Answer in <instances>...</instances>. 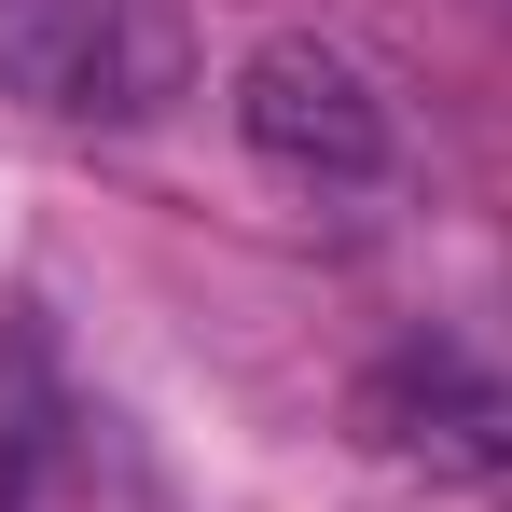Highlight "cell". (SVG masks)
I'll list each match as a JSON object with an SVG mask.
<instances>
[{
	"instance_id": "1",
	"label": "cell",
	"mask_w": 512,
	"mask_h": 512,
	"mask_svg": "<svg viewBox=\"0 0 512 512\" xmlns=\"http://www.w3.org/2000/svg\"><path fill=\"white\" fill-rule=\"evenodd\" d=\"M0 512H167L153 443L42 333H0Z\"/></svg>"
},
{
	"instance_id": "2",
	"label": "cell",
	"mask_w": 512,
	"mask_h": 512,
	"mask_svg": "<svg viewBox=\"0 0 512 512\" xmlns=\"http://www.w3.org/2000/svg\"><path fill=\"white\" fill-rule=\"evenodd\" d=\"M0 97L56 125H139L180 97V0H0Z\"/></svg>"
},
{
	"instance_id": "3",
	"label": "cell",
	"mask_w": 512,
	"mask_h": 512,
	"mask_svg": "<svg viewBox=\"0 0 512 512\" xmlns=\"http://www.w3.org/2000/svg\"><path fill=\"white\" fill-rule=\"evenodd\" d=\"M236 139L291 180H374L388 167V97L360 84L333 42H263L236 70Z\"/></svg>"
},
{
	"instance_id": "4",
	"label": "cell",
	"mask_w": 512,
	"mask_h": 512,
	"mask_svg": "<svg viewBox=\"0 0 512 512\" xmlns=\"http://www.w3.org/2000/svg\"><path fill=\"white\" fill-rule=\"evenodd\" d=\"M360 416H374V443H402V457L512 471V388L471 374V360H388V374L360 388Z\"/></svg>"
}]
</instances>
